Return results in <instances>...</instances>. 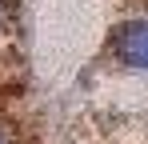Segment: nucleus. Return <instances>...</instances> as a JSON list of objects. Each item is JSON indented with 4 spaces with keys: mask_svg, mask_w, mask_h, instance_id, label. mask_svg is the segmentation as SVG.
Returning <instances> with one entry per match:
<instances>
[{
    "mask_svg": "<svg viewBox=\"0 0 148 144\" xmlns=\"http://www.w3.org/2000/svg\"><path fill=\"white\" fill-rule=\"evenodd\" d=\"M116 60L128 68L148 72V16L144 20H128L116 32Z\"/></svg>",
    "mask_w": 148,
    "mask_h": 144,
    "instance_id": "nucleus-1",
    "label": "nucleus"
},
{
    "mask_svg": "<svg viewBox=\"0 0 148 144\" xmlns=\"http://www.w3.org/2000/svg\"><path fill=\"white\" fill-rule=\"evenodd\" d=\"M0 144H12V140H8V132H4V128H0Z\"/></svg>",
    "mask_w": 148,
    "mask_h": 144,
    "instance_id": "nucleus-2",
    "label": "nucleus"
},
{
    "mask_svg": "<svg viewBox=\"0 0 148 144\" xmlns=\"http://www.w3.org/2000/svg\"><path fill=\"white\" fill-rule=\"evenodd\" d=\"M0 24H4V0H0Z\"/></svg>",
    "mask_w": 148,
    "mask_h": 144,
    "instance_id": "nucleus-3",
    "label": "nucleus"
}]
</instances>
